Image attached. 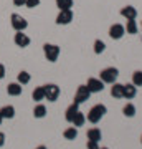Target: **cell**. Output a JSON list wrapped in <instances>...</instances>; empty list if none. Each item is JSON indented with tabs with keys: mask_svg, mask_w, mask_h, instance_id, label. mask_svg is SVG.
Segmentation results:
<instances>
[{
	"mask_svg": "<svg viewBox=\"0 0 142 149\" xmlns=\"http://www.w3.org/2000/svg\"><path fill=\"white\" fill-rule=\"evenodd\" d=\"M63 136L64 139H68V141H73V139L78 138V128H74V126H71V128H66L63 131Z\"/></svg>",
	"mask_w": 142,
	"mask_h": 149,
	"instance_id": "cell-18",
	"label": "cell"
},
{
	"mask_svg": "<svg viewBox=\"0 0 142 149\" xmlns=\"http://www.w3.org/2000/svg\"><path fill=\"white\" fill-rule=\"evenodd\" d=\"M73 20V12L71 10H60L58 17H56V23L58 25H68Z\"/></svg>",
	"mask_w": 142,
	"mask_h": 149,
	"instance_id": "cell-9",
	"label": "cell"
},
{
	"mask_svg": "<svg viewBox=\"0 0 142 149\" xmlns=\"http://www.w3.org/2000/svg\"><path fill=\"white\" fill-rule=\"evenodd\" d=\"M13 40H15V45L17 47H20V48H25V47L30 45V37H26L23 32H17Z\"/></svg>",
	"mask_w": 142,
	"mask_h": 149,
	"instance_id": "cell-11",
	"label": "cell"
},
{
	"mask_svg": "<svg viewBox=\"0 0 142 149\" xmlns=\"http://www.w3.org/2000/svg\"><path fill=\"white\" fill-rule=\"evenodd\" d=\"M101 138H103V133H101V129L91 128L89 131H88V141H96V143H99Z\"/></svg>",
	"mask_w": 142,
	"mask_h": 149,
	"instance_id": "cell-16",
	"label": "cell"
},
{
	"mask_svg": "<svg viewBox=\"0 0 142 149\" xmlns=\"http://www.w3.org/2000/svg\"><path fill=\"white\" fill-rule=\"evenodd\" d=\"M89 96H91V91L88 90V86L81 85V86H78V90H76V95H74V101L73 103L81 104V103L88 101V100H89Z\"/></svg>",
	"mask_w": 142,
	"mask_h": 149,
	"instance_id": "cell-5",
	"label": "cell"
},
{
	"mask_svg": "<svg viewBox=\"0 0 142 149\" xmlns=\"http://www.w3.org/2000/svg\"><path fill=\"white\" fill-rule=\"evenodd\" d=\"M106 111H107V108L104 104H94L88 113V121L93 123V124H98L101 121V118L106 114Z\"/></svg>",
	"mask_w": 142,
	"mask_h": 149,
	"instance_id": "cell-1",
	"label": "cell"
},
{
	"mask_svg": "<svg viewBox=\"0 0 142 149\" xmlns=\"http://www.w3.org/2000/svg\"><path fill=\"white\" fill-rule=\"evenodd\" d=\"M32 98H33V101H37V103L43 101V100H45V88H43V86L35 88L33 93H32Z\"/></svg>",
	"mask_w": 142,
	"mask_h": 149,
	"instance_id": "cell-17",
	"label": "cell"
},
{
	"mask_svg": "<svg viewBox=\"0 0 142 149\" xmlns=\"http://www.w3.org/2000/svg\"><path fill=\"white\" fill-rule=\"evenodd\" d=\"M122 86L121 83H112L111 86V95L114 96V98H122Z\"/></svg>",
	"mask_w": 142,
	"mask_h": 149,
	"instance_id": "cell-19",
	"label": "cell"
},
{
	"mask_svg": "<svg viewBox=\"0 0 142 149\" xmlns=\"http://www.w3.org/2000/svg\"><path fill=\"white\" fill-rule=\"evenodd\" d=\"M17 80H18V83L23 86V85H28V83H30L32 76H30V73H28V71H20V73H18V76H17Z\"/></svg>",
	"mask_w": 142,
	"mask_h": 149,
	"instance_id": "cell-21",
	"label": "cell"
},
{
	"mask_svg": "<svg viewBox=\"0 0 142 149\" xmlns=\"http://www.w3.org/2000/svg\"><path fill=\"white\" fill-rule=\"evenodd\" d=\"M132 85L142 86V71H134V74H132Z\"/></svg>",
	"mask_w": 142,
	"mask_h": 149,
	"instance_id": "cell-27",
	"label": "cell"
},
{
	"mask_svg": "<svg viewBox=\"0 0 142 149\" xmlns=\"http://www.w3.org/2000/svg\"><path fill=\"white\" fill-rule=\"evenodd\" d=\"M121 15L126 18V20H136L137 17V10L134 8L132 5H127V7H122L121 8Z\"/></svg>",
	"mask_w": 142,
	"mask_h": 149,
	"instance_id": "cell-12",
	"label": "cell"
},
{
	"mask_svg": "<svg viewBox=\"0 0 142 149\" xmlns=\"http://www.w3.org/2000/svg\"><path fill=\"white\" fill-rule=\"evenodd\" d=\"M56 7L60 10H71L73 0H56Z\"/></svg>",
	"mask_w": 142,
	"mask_h": 149,
	"instance_id": "cell-23",
	"label": "cell"
},
{
	"mask_svg": "<svg viewBox=\"0 0 142 149\" xmlns=\"http://www.w3.org/2000/svg\"><path fill=\"white\" fill-rule=\"evenodd\" d=\"M35 149H46V146H38V148H35Z\"/></svg>",
	"mask_w": 142,
	"mask_h": 149,
	"instance_id": "cell-33",
	"label": "cell"
},
{
	"mask_svg": "<svg viewBox=\"0 0 142 149\" xmlns=\"http://www.w3.org/2000/svg\"><path fill=\"white\" fill-rule=\"evenodd\" d=\"M25 2H26V0H13V3H15L17 7H21V5H25Z\"/></svg>",
	"mask_w": 142,
	"mask_h": 149,
	"instance_id": "cell-32",
	"label": "cell"
},
{
	"mask_svg": "<svg viewBox=\"0 0 142 149\" xmlns=\"http://www.w3.org/2000/svg\"><path fill=\"white\" fill-rule=\"evenodd\" d=\"M0 114L3 119H12V118L15 116V108L12 106V104H7V106L0 108Z\"/></svg>",
	"mask_w": 142,
	"mask_h": 149,
	"instance_id": "cell-14",
	"label": "cell"
},
{
	"mask_svg": "<svg viewBox=\"0 0 142 149\" xmlns=\"http://www.w3.org/2000/svg\"><path fill=\"white\" fill-rule=\"evenodd\" d=\"M124 28H126V32L129 33V35H136V33H137V23H136V20H127V25Z\"/></svg>",
	"mask_w": 142,
	"mask_h": 149,
	"instance_id": "cell-24",
	"label": "cell"
},
{
	"mask_svg": "<svg viewBox=\"0 0 142 149\" xmlns=\"http://www.w3.org/2000/svg\"><path fill=\"white\" fill-rule=\"evenodd\" d=\"M12 27H13V30L15 32H23V30H26V27H28V22L23 18L21 15H18V13H12Z\"/></svg>",
	"mask_w": 142,
	"mask_h": 149,
	"instance_id": "cell-4",
	"label": "cell"
},
{
	"mask_svg": "<svg viewBox=\"0 0 142 149\" xmlns=\"http://www.w3.org/2000/svg\"><path fill=\"white\" fill-rule=\"evenodd\" d=\"M137 95V86L132 85V83H127V85L122 86V98H127V100H132L134 96Z\"/></svg>",
	"mask_w": 142,
	"mask_h": 149,
	"instance_id": "cell-10",
	"label": "cell"
},
{
	"mask_svg": "<svg viewBox=\"0 0 142 149\" xmlns=\"http://www.w3.org/2000/svg\"><path fill=\"white\" fill-rule=\"evenodd\" d=\"M117 76H119V70L114 68V66H109V68H104L99 73V80L103 81V83H109V85H112V83H116Z\"/></svg>",
	"mask_w": 142,
	"mask_h": 149,
	"instance_id": "cell-2",
	"label": "cell"
},
{
	"mask_svg": "<svg viewBox=\"0 0 142 149\" xmlns=\"http://www.w3.org/2000/svg\"><path fill=\"white\" fill-rule=\"evenodd\" d=\"M122 113H124V116L132 118L134 114H136V106H134L132 103H127L126 106H124V109H122Z\"/></svg>",
	"mask_w": 142,
	"mask_h": 149,
	"instance_id": "cell-25",
	"label": "cell"
},
{
	"mask_svg": "<svg viewBox=\"0 0 142 149\" xmlns=\"http://www.w3.org/2000/svg\"><path fill=\"white\" fill-rule=\"evenodd\" d=\"M5 78V66L0 63V80H3Z\"/></svg>",
	"mask_w": 142,
	"mask_h": 149,
	"instance_id": "cell-30",
	"label": "cell"
},
{
	"mask_svg": "<svg viewBox=\"0 0 142 149\" xmlns=\"http://www.w3.org/2000/svg\"><path fill=\"white\" fill-rule=\"evenodd\" d=\"M43 53H45L48 61L55 63L60 56V47L58 45H53V43H45L43 45Z\"/></svg>",
	"mask_w": 142,
	"mask_h": 149,
	"instance_id": "cell-3",
	"label": "cell"
},
{
	"mask_svg": "<svg viewBox=\"0 0 142 149\" xmlns=\"http://www.w3.org/2000/svg\"><path fill=\"white\" fill-rule=\"evenodd\" d=\"M79 104H76V103H73V104H69L68 108H66V113H64V119L68 123H71L73 121V118L76 116V113L79 111Z\"/></svg>",
	"mask_w": 142,
	"mask_h": 149,
	"instance_id": "cell-13",
	"label": "cell"
},
{
	"mask_svg": "<svg viewBox=\"0 0 142 149\" xmlns=\"http://www.w3.org/2000/svg\"><path fill=\"white\" fill-rule=\"evenodd\" d=\"M88 149H99V146H98V143L96 141H88Z\"/></svg>",
	"mask_w": 142,
	"mask_h": 149,
	"instance_id": "cell-29",
	"label": "cell"
},
{
	"mask_svg": "<svg viewBox=\"0 0 142 149\" xmlns=\"http://www.w3.org/2000/svg\"><path fill=\"white\" fill-rule=\"evenodd\" d=\"M124 33H126V28H124V25H121V23H114V25L109 28V37L112 38V40H121V38L124 37Z\"/></svg>",
	"mask_w": 142,
	"mask_h": 149,
	"instance_id": "cell-7",
	"label": "cell"
},
{
	"mask_svg": "<svg viewBox=\"0 0 142 149\" xmlns=\"http://www.w3.org/2000/svg\"><path fill=\"white\" fill-rule=\"evenodd\" d=\"M33 116L40 118V119L46 116V108H45V104H37V106H35V109H33Z\"/></svg>",
	"mask_w": 142,
	"mask_h": 149,
	"instance_id": "cell-22",
	"label": "cell"
},
{
	"mask_svg": "<svg viewBox=\"0 0 142 149\" xmlns=\"http://www.w3.org/2000/svg\"><path fill=\"white\" fill-rule=\"evenodd\" d=\"M104 50H106V43L103 42V40H96V42H94V53L96 55H101Z\"/></svg>",
	"mask_w": 142,
	"mask_h": 149,
	"instance_id": "cell-26",
	"label": "cell"
},
{
	"mask_svg": "<svg viewBox=\"0 0 142 149\" xmlns=\"http://www.w3.org/2000/svg\"><path fill=\"white\" fill-rule=\"evenodd\" d=\"M99 149H107V148H99Z\"/></svg>",
	"mask_w": 142,
	"mask_h": 149,
	"instance_id": "cell-35",
	"label": "cell"
},
{
	"mask_svg": "<svg viewBox=\"0 0 142 149\" xmlns=\"http://www.w3.org/2000/svg\"><path fill=\"white\" fill-rule=\"evenodd\" d=\"M45 88V100H48V101H56L60 96V88L55 83H50V85H45L43 86Z\"/></svg>",
	"mask_w": 142,
	"mask_h": 149,
	"instance_id": "cell-6",
	"label": "cell"
},
{
	"mask_svg": "<svg viewBox=\"0 0 142 149\" xmlns=\"http://www.w3.org/2000/svg\"><path fill=\"white\" fill-rule=\"evenodd\" d=\"M141 143H142V138H141Z\"/></svg>",
	"mask_w": 142,
	"mask_h": 149,
	"instance_id": "cell-36",
	"label": "cell"
},
{
	"mask_svg": "<svg viewBox=\"0 0 142 149\" xmlns=\"http://www.w3.org/2000/svg\"><path fill=\"white\" fill-rule=\"evenodd\" d=\"M2 121H3V118H2V114H0V124H2Z\"/></svg>",
	"mask_w": 142,
	"mask_h": 149,
	"instance_id": "cell-34",
	"label": "cell"
},
{
	"mask_svg": "<svg viewBox=\"0 0 142 149\" xmlns=\"http://www.w3.org/2000/svg\"><path fill=\"white\" fill-rule=\"evenodd\" d=\"M86 86H88V90H89L91 93H101V91L104 90V83H103L99 78H89Z\"/></svg>",
	"mask_w": 142,
	"mask_h": 149,
	"instance_id": "cell-8",
	"label": "cell"
},
{
	"mask_svg": "<svg viewBox=\"0 0 142 149\" xmlns=\"http://www.w3.org/2000/svg\"><path fill=\"white\" fill-rule=\"evenodd\" d=\"M7 93L10 96H20L21 95V85L17 81V83H10L7 86Z\"/></svg>",
	"mask_w": 142,
	"mask_h": 149,
	"instance_id": "cell-15",
	"label": "cell"
},
{
	"mask_svg": "<svg viewBox=\"0 0 142 149\" xmlns=\"http://www.w3.org/2000/svg\"><path fill=\"white\" fill-rule=\"evenodd\" d=\"M84 121H86V116H84L83 113H76V116L73 118V121H71V124H73L74 128H79V126H83Z\"/></svg>",
	"mask_w": 142,
	"mask_h": 149,
	"instance_id": "cell-20",
	"label": "cell"
},
{
	"mask_svg": "<svg viewBox=\"0 0 142 149\" xmlns=\"http://www.w3.org/2000/svg\"><path fill=\"white\" fill-rule=\"evenodd\" d=\"M25 5L28 7V8H35V7L40 5V0H26Z\"/></svg>",
	"mask_w": 142,
	"mask_h": 149,
	"instance_id": "cell-28",
	"label": "cell"
},
{
	"mask_svg": "<svg viewBox=\"0 0 142 149\" xmlns=\"http://www.w3.org/2000/svg\"><path fill=\"white\" fill-rule=\"evenodd\" d=\"M3 144H5V134H3L2 131H0V148H2Z\"/></svg>",
	"mask_w": 142,
	"mask_h": 149,
	"instance_id": "cell-31",
	"label": "cell"
}]
</instances>
